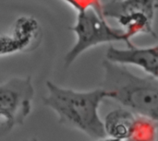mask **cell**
<instances>
[{"label":"cell","instance_id":"cell-1","mask_svg":"<svg viewBox=\"0 0 158 141\" xmlns=\"http://www.w3.org/2000/svg\"><path fill=\"white\" fill-rule=\"evenodd\" d=\"M45 86L47 95L43 97V104L56 115L59 124L94 140L106 137L104 120L99 115L101 104L108 100V93L103 88L81 91L50 80Z\"/></svg>","mask_w":158,"mask_h":141},{"label":"cell","instance_id":"cell-2","mask_svg":"<svg viewBox=\"0 0 158 141\" xmlns=\"http://www.w3.org/2000/svg\"><path fill=\"white\" fill-rule=\"evenodd\" d=\"M102 66L104 78L100 87L108 93L107 101L158 125V79L137 76L126 66L107 59L103 60Z\"/></svg>","mask_w":158,"mask_h":141},{"label":"cell","instance_id":"cell-3","mask_svg":"<svg viewBox=\"0 0 158 141\" xmlns=\"http://www.w3.org/2000/svg\"><path fill=\"white\" fill-rule=\"evenodd\" d=\"M69 30L75 33L76 42L65 55L66 68L69 67L81 54L94 46L115 42H125L127 46L133 44L128 41L123 30L111 27L106 18L94 8L78 13L76 21Z\"/></svg>","mask_w":158,"mask_h":141},{"label":"cell","instance_id":"cell-4","mask_svg":"<svg viewBox=\"0 0 158 141\" xmlns=\"http://www.w3.org/2000/svg\"><path fill=\"white\" fill-rule=\"evenodd\" d=\"M34 87L31 76L14 77L0 85V134L24 124L32 110Z\"/></svg>","mask_w":158,"mask_h":141},{"label":"cell","instance_id":"cell-5","mask_svg":"<svg viewBox=\"0 0 158 141\" xmlns=\"http://www.w3.org/2000/svg\"><path fill=\"white\" fill-rule=\"evenodd\" d=\"M157 7V0H110L104 4L103 13L105 18H114L118 22L131 42V38L140 34L157 38L154 30Z\"/></svg>","mask_w":158,"mask_h":141},{"label":"cell","instance_id":"cell-6","mask_svg":"<svg viewBox=\"0 0 158 141\" xmlns=\"http://www.w3.org/2000/svg\"><path fill=\"white\" fill-rule=\"evenodd\" d=\"M42 36V29L38 20L32 17L18 18L13 26L6 33H2L1 56L33 50Z\"/></svg>","mask_w":158,"mask_h":141},{"label":"cell","instance_id":"cell-7","mask_svg":"<svg viewBox=\"0 0 158 141\" xmlns=\"http://www.w3.org/2000/svg\"><path fill=\"white\" fill-rule=\"evenodd\" d=\"M106 59L122 66H134L143 70L147 76L158 79V43L148 47H137L134 44L127 48L110 45Z\"/></svg>","mask_w":158,"mask_h":141},{"label":"cell","instance_id":"cell-8","mask_svg":"<svg viewBox=\"0 0 158 141\" xmlns=\"http://www.w3.org/2000/svg\"><path fill=\"white\" fill-rule=\"evenodd\" d=\"M136 118L137 115L132 112L120 106L109 112L104 119L106 136L126 141L131 136Z\"/></svg>","mask_w":158,"mask_h":141},{"label":"cell","instance_id":"cell-9","mask_svg":"<svg viewBox=\"0 0 158 141\" xmlns=\"http://www.w3.org/2000/svg\"><path fill=\"white\" fill-rule=\"evenodd\" d=\"M158 125L154 121L137 116L130 138L126 141H157Z\"/></svg>","mask_w":158,"mask_h":141},{"label":"cell","instance_id":"cell-10","mask_svg":"<svg viewBox=\"0 0 158 141\" xmlns=\"http://www.w3.org/2000/svg\"><path fill=\"white\" fill-rule=\"evenodd\" d=\"M62 1H64L66 4L70 6L77 14L84 12L90 8H94L102 16H104L103 13L104 4H102L101 0H62Z\"/></svg>","mask_w":158,"mask_h":141},{"label":"cell","instance_id":"cell-11","mask_svg":"<svg viewBox=\"0 0 158 141\" xmlns=\"http://www.w3.org/2000/svg\"><path fill=\"white\" fill-rule=\"evenodd\" d=\"M96 141H124L120 140V139H114V138H111V137H105L103 139H97Z\"/></svg>","mask_w":158,"mask_h":141},{"label":"cell","instance_id":"cell-12","mask_svg":"<svg viewBox=\"0 0 158 141\" xmlns=\"http://www.w3.org/2000/svg\"><path fill=\"white\" fill-rule=\"evenodd\" d=\"M22 141H38V139H37L36 138L32 137V138H30V139H24V140H22Z\"/></svg>","mask_w":158,"mask_h":141}]
</instances>
